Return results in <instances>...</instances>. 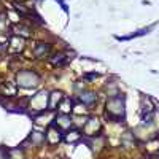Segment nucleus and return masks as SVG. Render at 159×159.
<instances>
[{"label": "nucleus", "mask_w": 159, "mask_h": 159, "mask_svg": "<svg viewBox=\"0 0 159 159\" xmlns=\"http://www.w3.org/2000/svg\"><path fill=\"white\" fill-rule=\"evenodd\" d=\"M107 113L115 119H119V118L123 119L124 118V99L121 96L110 99L107 103Z\"/></svg>", "instance_id": "obj_1"}, {"label": "nucleus", "mask_w": 159, "mask_h": 159, "mask_svg": "<svg viewBox=\"0 0 159 159\" xmlns=\"http://www.w3.org/2000/svg\"><path fill=\"white\" fill-rule=\"evenodd\" d=\"M16 81H18V84L22 86V88H32V86H37V84H38L40 76H38L35 72H32V70H22V72L18 73Z\"/></svg>", "instance_id": "obj_2"}, {"label": "nucleus", "mask_w": 159, "mask_h": 159, "mask_svg": "<svg viewBox=\"0 0 159 159\" xmlns=\"http://www.w3.org/2000/svg\"><path fill=\"white\" fill-rule=\"evenodd\" d=\"M72 126V119L70 116L67 115H61L56 118V127H61V129H69Z\"/></svg>", "instance_id": "obj_3"}, {"label": "nucleus", "mask_w": 159, "mask_h": 159, "mask_svg": "<svg viewBox=\"0 0 159 159\" xmlns=\"http://www.w3.org/2000/svg\"><path fill=\"white\" fill-rule=\"evenodd\" d=\"M96 94H92V92H81L80 94V100H81L84 105H92L96 102Z\"/></svg>", "instance_id": "obj_4"}, {"label": "nucleus", "mask_w": 159, "mask_h": 159, "mask_svg": "<svg viewBox=\"0 0 159 159\" xmlns=\"http://www.w3.org/2000/svg\"><path fill=\"white\" fill-rule=\"evenodd\" d=\"M49 48H51V46H49L48 43H38V45L35 46V54H37V56H45L46 52L49 51Z\"/></svg>", "instance_id": "obj_5"}, {"label": "nucleus", "mask_w": 159, "mask_h": 159, "mask_svg": "<svg viewBox=\"0 0 159 159\" xmlns=\"http://www.w3.org/2000/svg\"><path fill=\"white\" fill-rule=\"evenodd\" d=\"M67 59H69V57H65V54H62V52H61V54H56V56H54L52 62L57 64V65H61V64H65V62H67Z\"/></svg>", "instance_id": "obj_6"}, {"label": "nucleus", "mask_w": 159, "mask_h": 159, "mask_svg": "<svg viewBox=\"0 0 159 159\" xmlns=\"http://www.w3.org/2000/svg\"><path fill=\"white\" fill-rule=\"evenodd\" d=\"M62 99V94L61 92H52V96H51V103H49V107H54L56 102L59 103V100Z\"/></svg>", "instance_id": "obj_7"}]
</instances>
